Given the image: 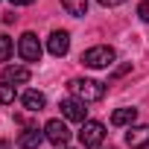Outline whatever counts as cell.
<instances>
[{
	"label": "cell",
	"mask_w": 149,
	"mask_h": 149,
	"mask_svg": "<svg viewBox=\"0 0 149 149\" xmlns=\"http://www.w3.org/2000/svg\"><path fill=\"white\" fill-rule=\"evenodd\" d=\"M108 149H114V146H108Z\"/></svg>",
	"instance_id": "19"
},
{
	"label": "cell",
	"mask_w": 149,
	"mask_h": 149,
	"mask_svg": "<svg viewBox=\"0 0 149 149\" xmlns=\"http://www.w3.org/2000/svg\"><path fill=\"white\" fill-rule=\"evenodd\" d=\"M61 114L67 117V120H76V123H85V114H88V108H85V102L82 100H76V97H70V100H61Z\"/></svg>",
	"instance_id": "6"
},
{
	"label": "cell",
	"mask_w": 149,
	"mask_h": 149,
	"mask_svg": "<svg viewBox=\"0 0 149 149\" xmlns=\"http://www.w3.org/2000/svg\"><path fill=\"white\" fill-rule=\"evenodd\" d=\"M137 18H140V21H146V24H149V0H143V3H140V6H137Z\"/></svg>",
	"instance_id": "16"
},
{
	"label": "cell",
	"mask_w": 149,
	"mask_h": 149,
	"mask_svg": "<svg viewBox=\"0 0 149 149\" xmlns=\"http://www.w3.org/2000/svg\"><path fill=\"white\" fill-rule=\"evenodd\" d=\"M47 50L56 56V58H61V56H67V50H70V35L64 32V29H56L50 38H47Z\"/></svg>",
	"instance_id": "7"
},
{
	"label": "cell",
	"mask_w": 149,
	"mask_h": 149,
	"mask_svg": "<svg viewBox=\"0 0 149 149\" xmlns=\"http://www.w3.org/2000/svg\"><path fill=\"white\" fill-rule=\"evenodd\" d=\"M18 53L24 61H41V44H38V35L35 32H24L21 41H18Z\"/></svg>",
	"instance_id": "4"
},
{
	"label": "cell",
	"mask_w": 149,
	"mask_h": 149,
	"mask_svg": "<svg viewBox=\"0 0 149 149\" xmlns=\"http://www.w3.org/2000/svg\"><path fill=\"white\" fill-rule=\"evenodd\" d=\"M61 6H64V12H67V15L82 18V15L88 12V0H61Z\"/></svg>",
	"instance_id": "13"
},
{
	"label": "cell",
	"mask_w": 149,
	"mask_h": 149,
	"mask_svg": "<svg viewBox=\"0 0 149 149\" xmlns=\"http://www.w3.org/2000/svg\"><path fill=\"white\" fill-rule=\"evenodd\" d=\"M29 67H21V64H9V67H3V82H9V85H26L29 82Z\"/></svg>",
	"instance_id": "9"
},
{
	"label": "cell",
	"mask_w": 149,
	"mask_h": 149,
	"mask_svg": "<svg viewBox=\"0 0 149 149\" xmlns=\"http://www.w3.org/2000/svg\"><path fill=\"white\" fill-rule=\"evenodd\" d=\"M12 50H15V44H12V38H9V35H0V61H9V56H12Z\"/></svg>",
	"instance_id": "14"
},
{
	"label": "cell",
	"mask_w": 149,
	"mask_h": 149,
	"mask_svg": "<svg viewBox=\"0 0 149 149\" xmlns=\"http://www.w3.org/2000/svg\"><path fill=\"white\" fill-rule=\"evenodd\" d=\"M126 143H129L132 149H146V146H149V126H129Z\"/></svg>",
	"instance_id": "8"
},
{
	"label": "cell",
	"mask_w": 149,
	"mask_h": 149,
	"mask_svg": "<svg viewBox=\"0 0 149 149\" xmlns=\"http://www.w3.org/2000/svg\"><path fill=\"white\" fill-rule=\"evenodd\" d=\"M114 47H105V44H97V47H91V50H85L82 53V64L85 67H94V70H102V67H108V64H114Z\"/></svg>",
	"instance_id": "2"
},
{
	"label": "cell",
	"mask_w": 149,
	"mask_h": 149,
	"mask_svg": "<svg viewBox=\"0 0 149 149\" xmlns=\"http://www.w3.org/2000/svg\"><path fill=\"white\" fill-rule=\"evenodd\" d=\"M21 102H24L26 111H41V108L47 105V97H44L41 91H26V94L21 97Z\"/></svg>",
	"instance_id": "11"
},
{
	"label": "cell",
	"mask_w": 149,
	"mask_h": 149,
	"mask_svg": "<svg viewBox=\"0 0 149 149\" xmlns=\"http://www.w3.org/2000/svg\"><path fill=\"white\" fill-rule=\"evenodd\" d=\"M102 6H120V3H126V0H100Z\"/></svg>",
	"instance_id": "18"
},
{
	"label": "cell",
	"mask_w": 149,
	"mask_h": 149,
	"mask_svg": "<svg viewBox=\"0 0 149 149\" xmlns=\"http://www.w3.org/2000/svg\"><path fill=\"white\" fill-rule=\"evenodd\" d=\"M0 149H3V146H0Z\"/></svg>",
	"instance_id": "20"
},
{
	"label": "cell",
	"mask_w": 149,
	"mask_h": 149,
	"mask_svg": "<svg viewBox=\"0 0 149 149\" xmlns=\"http://www.w3.org/2000/svg\"><path fill=\"white\" fill-rule=\"evenodd\" d=\"M0 102H3V105L15 102V85H9V82H3V85H0Z\"/></svg>",
	"instance_id": "15"
},
{
	"label": "cell",
	"mask_w": 149,
	"mask_h": 149,
	"mask_svg": "<svg viewBox=\"0 0 149 149\" xmlns=\"http://www.w3.org/2000/svg\"><path fill=\"white\" fill-rule=\"evenodd\" d=\"M102 140H105V126L97 123V120H85L82 129H79V143L88 146V149H94V146H100Z\"/></svg>",
	"instance_id": "3"
},
{
	"label": "cell",
	"mask_w": 149,
	"mask_h": 149,
	"mask_svg": "<svg viewBox=\"0 0 149 149\" xmlns=\"http://www.w3.org/2000/svg\"><path fill=\"white\" fill-rule=\"evenodd\" d=\"M9 3H12V6H32L35 0H9Z\"/></svg>",
	"instance_id": "17"
},
{
	"label": "cell",
	"mask_w": 149,
	"mask_h": 149,
	"mask_svg": "<svg viewBox=\"0 0 149 149\" xmlns=\"http://www.w3.org/2000/svg\"><path fill=\"white\" fill-rule=\"evenodd\" d=\"M44 134H47V140H50L53 146H64V143L70 140V129H67L64 120H50V123L44 126Z\"/></svg>",
	"instance_id": "5"
},
{
	"label": "cell",
	"mask_w": 149,
	"mask_h": 149,
	"mask_svg": "<svg viewBox=\"0 0 149 149\" xmlns=\"http://www.w3.org/2000/svg\"><path fill=\"white\" fill-rule=\"evenodd\" d=\"M44 137H47V134L38 132V129H24V132L18 134V146H21V149H38Z\"/></svg>",
	"instance_id": "10"
},
{
	"label": "cell",
	"mask_w": 149,
	"mask_h": 149,
	"mask_svg": "<svg viewBox=\"0 0 149 149\" xmlns=\"http://www.w3.org/2000/svg\"><path fill=\"white\" fill-rule=\"evenodd\" d=\"M134 120H137V108H117L111 114L114 126H134Z\"/></svg>",
	"instance_id": "12"
},
{
	"label": "cell",
	"mask_w": 149,
	"mask_h": 149,
	"mask_svg": "<svg viewBox=\"0 0 149 149\" xmlns=\"http://www.w3.org/2000/svg\"><path fill=\"white\" fill-rule=\"evenodd\" d=\"M67 88H70L73 97L82 100V102H100L105 97V85L97 82V79H70Z\"/></svg>",
	"instance_id": "1"
}]
</instances>
